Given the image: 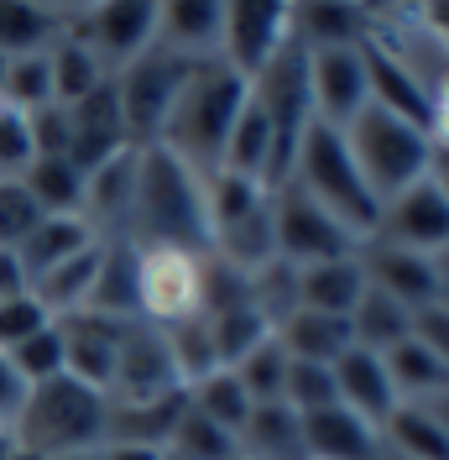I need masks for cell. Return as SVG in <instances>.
<instances>
[{"label":"cell","instance_id":"cell-1","mask_svg":"<svg viewBox=\"0 0 449 460\" xmlns=\"http://www.w3.org/2000/svg\"><path fill=\"white\" fill-rule=\"evenodd\" d=\"M126 246H172L209 257V209H204V178L168 157L163 146H136V189L126 215Z\"/></svg>","mask_w":449,"mask_h":460},{"label":"cell","instance_id":"cell-2","mask_svg":"<svg viewBox=\"0 0 449 460\" xmlns=\"http://www.w3.org/2000/svg\"><path fill=\"white\" fill-rule=\"evenodd\" d=\"M246 100H251V84L230 63H220V58L194 63L183 89H178V100H172L168 120H163V131H157V146L168 157H178L183 168H194L198 178L220 172L224 142H230L235 120L246 111Z\"/></svg>","mask_w":449,"mask_h":460},{"label":"cell","instance_id":"cell-3","mask_svg":"<svg viewBox=\"0 0 449 460\" xmlns=\"http://www.w3.org/2000/svg\"><path fill=\"white\" fill-rule=\"evenodd\" d=\"M105 419H110V402L63 372L53 382L27 387L5 434L16 450H27L37 460H84L105 445Z\"/></svg>","mask_w":449,"mask_h":460},{"label":"cell","instance_id":"cell-4","mask_svg":"<svg viewBox=\"0 0 449 460\" xmlns=\"http://www.w3.org/2000/svg\"><path fill=\"white\" fill-rule=\"evenodd\" d=\"M282 189H298L304 199H313L319 209H330L350 235H371L376 226V199L361 183V172L350 163V146H345V131L324 126V120H309L304 142L293 152V168H287V183Z\"/></svg>","mask_w":449,"mask_h":460},{"label":"cell","instance_id":"cell-5","mask_svg":"<svg viewBox=\"0 0 449 460\" xmlns=\"http://www.w3.org/2000/svg\"><path fill=\"white\" fill-rule=\"evenodd\" d=\"M345 146H350V163L361 172V183L371 189L376 209L402 194L408 183H418L434 172V146L423 137V126H408L397 115L365 105L350 126H345Z\"/></svg>","mask_w":449,"mask_h":460},{"label":"cell","instance_id":"cell-6","mask_svg":"<svg viewBox=\"0 0 449 460\" xmlns=\"http://www.w3.org/2000/svg\"><path fill=\"white\" fill-rule=\"evenodd\" d=\"M198 304H204V257L172 252V246H141L136 252V319L141 324L172 330L183 319H198Z\"/></svg>","mask_w":449,"mask_h":460},{"label":"cell","instance_id":"cell-7","mask_svg":"<svg viewBox=\"0 0 449 460\" xmlns=\"http://www.w3.org/2000/svg\"><path fill=\"white\" fill-rule=\"evenodd\" d=\"M189 68L194 63H183L163 42H152L136 63H126L115 74V100H120V115H126L131 146H157V131H163V120H168L172 100H178V89L189 79Z\"/></svg>","mask_w":449,"mask_h":460},{"label":"cell","instance_id":"cell-8","mask_svg":"<svg viewBox=\"0 0 449 460\" xmlns=\"http://www.w3.org/2000/svg\"><path fill=\"white\" fill-rule=\"evenodd\" d=\"M68 37H79L89 53L100 58L105 74H120L126 63H136L157 42V5L146 0H105V5H68Z\"/></svg>","mask_w":449,"mask_h":460},{"label":"cell","instance_id":"cell-9","mask_svg":"<svg viewBox=\"0 0 449 460\" xmlns=\"http://www.w3.org/2000/svg\"><path fill=\"white\" fill-rule=\"evenodd\" d=\"M272 241H277V257L293 267L339 261L361 246V235H350L330 209L304 199L298 189H272Z\"/></svg>","mask_w":449,"mask_h":460},{"label":"cell","instance_id":"cell-10","mask_svg":"<svg viewBox=\"0 0 449 460\" xmlns=\"http://www.w3.org/2000/svg\"><path fill=\"white\" fill-rule=\"evenodd\" d=\"M376 241L387 246H402V252H418V257H439L449 246V194L445 183L428 172L418 183H408L402 194L376 209V226H371Z\"/></svg>","mask_w":449,"mask_h":460},{"label":"cell","instance_id":"cell-11","mask_svg":"<svg viewBox=\"0 0 449 460\" xmlns=\"http://www.w3.org/2000/svg\"><path fill=\"white\" fill-rule=\"evenodd\" d=\"M293 37V5H261V0H235L224 5V37H220V63H230L246 84L287 48Z\"/></svg>","mask_w":449,"mask_h":460},{"label":"cell","instance_id":"cell-12","mask_svg":"<svg viewBox=\"0 0 449 460\" xmlns=\"http://www.w3.org/2000/svg\"><path fill=\"white\" fill-rule=\"evenodd\" d=\"M168 393H183L178 376H172V356H168V341L157 324H141L131 319L126 335H120V356H115V376H110V393L105 402L115 408H131V402H157Z\"/></svg>","mask_w":449,"mask_h":460},{"label":"cell","instance_id":"cell-13","mask_svg":"<svg viewBox=\"0 0 449 460\" xmlns=\"http://www.w3.org/2000/svg\"><path fill=\"white\" fill-rule=\"evenodd\" d=\"M356 261H361L365 288L387 293V298L402 304L408 314H418V309H428L434 298H445V293H439L434 257H418V252H402V246H387V241L365 235L361 246H356Z\"/></svg>","mask_w":449,"mask_h":460},{"label":"cell","instance_id":"cell-14","mask_svg":"<svg viewBox=\"0 0 449 460\" xmlns=\"http://www.w3.org/2000/svg\"><path fill=\"white\" fill-rule=\"evenodd\" d=\"M309 105L313 120H324L335 131H345L371 105V94H365V42L361 48L309 53Z\"/></svg>","mask_w":449,"mask_h":460},{"label":"cell","instance_id":"cell-15","mask_svg":"<svg viewBox=\"0 0 449 460\" xmlns=\"http://www.w3.org/2000/svg\"><path fill=\"white\" fill-rule=\"evenodd\" d=\"M126 324H131V319H105V314H89V309L84 314L57 319V335H63V372L105 398V393H110Z\"/></svg>","mask_w":449,"mask_h":460},{"label":"cell","instance_id":"cell-16","mask_svg":"<svg viewBox=\"0 0 449 460\" xmlns=\"http://www.w3.org/2000/svg\"><path fill=\"white\" fill-rule=\"evenodd\" d=\"M68 120H74V142H68V163L79 172H94L100 163H110L120 152H131V137H126V115H120V100H115V79L84 94L79 105H68Z\"/></svg>","mask_w":449,"mask_h":460},{"label":"cell","instance_id":"cell-17","mask_svg":"<svg viewBox=\"0 0 449 460\" xmlns=\"http://www.w3.org/2000/svg\"><path fill=\"white\" fill-rule=\"evenodd\" d=\"M131 189H136V146L120 152L110 163H100L94 172H84V199L79 215L100 241H120L126 235V215H131Z\"/></svg>","mask_w":449,"mask_h":460},{"label":"cell","instance_id":"cell-18","mask_svg":"<svg viewBox=\"0 0 449 460\" xmlns=\"http://www.w3.org/2000/svg\"><path fill=\"white\" fill-rule=\"evenodd\" d=\"M298 429H304V460H382V429L339 402L298 419Z\"/></svg>","mask_w":449,"mask_h":460},{"label":"cell","instance_id":"cell-19","mask_svg":"<svg viewBox=\"0 0 449 460\" xmlns=\"http://www.w3.org/2000/svg\"><path fill=\"white\" fill-rule=\"evenodd\" d=\"M224 37L220 0H189V5H157V42L183 63H215Z\"/></svg>","mask_w":449,"mask_h":460},{"label":"cell","instance_id":"cell-20","mask_svg":"<svg viewBox=\"0 0 449 460\" xmlns=\"http://www.w3.org/2000/svg\"><path fill=\"white\" fill-rule=\"evenodd\" d=\"M335 398H339V408H350L356 419H365V424H387L392 419V408H397V398H392V382H387V367H382V356H371V350H345L335 367Z\"/></svg>","mask_w":449,"mask_h":460},{"label":"cell","instance_id":"cell-21","mask_svg":"<svg viewBox=\"0 0 449 460\" xmlns=\"http://www.w3.org/2000/svg\"><path fill=\"white\" fill-rule=\"evenodd\" d=\"M94 241H100V235L84 226V215H42V220L22 235V246H16V261H22V272H27V288L37 283L42 272L63 267L68 257L89 252Z\"/></svg>","mask_w":449,"mask_h":460},{"label":"cell","instance_id":"cell-22","mask_svg":"<svg viewBox=\"0 0 449 460\" xmlns=\"http://www.w3.org/2000/svg\"><path fill=\"white\" fill-rule=\"evenodd\" d=\"M365 278L356 252L339 261H313V267H298V309H313V314H335L350 319V309L361 304Z\"/></svg>","mask_w":449,"mask_h":460},{"label":"cell","instance_id":"cell-23","mask_svg":"<svg viewBox=\"0 0 449 460\" xmlns=\"http://www.w3.org/2000/svg\"><path fill=\"white\" fill-rule=\"evenodd\" d=\"M68 22V5H42V0H0V58H31L48 53Z\"/></svg>","mask_w":449,"mask_h":460},{"label":"cell","instance_id":"cell-24","mask_svg":"<svg viewBox=\"0 0 449 460\" xmlns=\"http://www.w3.org/2000/svg\"><path fill=\"white\" fill-rule=\"evenodd\" d=\"M365 94H371L376 111L397 115V120H408V126H423L428 84H423L418 74H408L397 58H387L382 48H371V42H365Z\"/></svg>","mask_w":449,"mask_h":460},{"label":"cell","instance_id":"cell-25","mask_svg":"<svg viewBox=\"0 0 449 460\" xmlns=\"http://www.w3.org/2000/svg\"><path fill=\"white\" fill-rule=\"evenodd\" d=\"M189 398L183 393H168L157 402H131V408H115L110 402V419H105V439L115 445H141V450H163L168 456V439L183 419Z\"/></svg>","mask_w":449,"mask_h":460},{"label":"cell","instance_id":"cell-26","mask_svg":"<svg viewBox=\"0 0 449 460\" xmlns=\"http://www.w3.org/2000/svg\"><path fill=\"white\" fill-rule=\"evenodd\" d=\"M100 257H105V241H94L89 252L68 257L63 267H53V272H42V278L31 283V298H37L53 319L84 314L89 293H94V278H100Z\"/></svg>","mask_w":449,"mask_h":460},{"label":"cell","instance_id":"cell-27","mask_svg":"<svg viewBox=\"0 0 449 460\" xmlns=\"http://www.w3.org/2000/svg\"><path fill=\"white\" fill-rule=\"evenodd\" d=\"M235 450L246 460H304V429L287 402H256L251 419L235 434Z\"/></svg>","mask_w":449,"mask_h":460},{"label":"cell","instance_id":"cell-28","mask_svg":"<svg viewBox=\"0 0 449 460\" xmlns=\"http://www.w3.org/2000/svg\"><path fill=\"white\" fill-rule=\"evenodd\" d=\"M277 341L293 361H309V367H335L339 356L350 350V319L335 314H313V309H298L293 319L277 324Z\"/></svg>","mask_w":449,"mask_h":460},{"label":"cell","instance_id":"cell-29","mask_svg":"<svg viewBox=\"0 0 449 460\" xmlns=\"http://www.w3.org/2000/svg\"><path fill=\"white\" fill-rule=\"evenodd\" d=\"M293 37H298L309 53L361 48L365 42V5H335V0L293 5Z\"/></svg>","mask_w":449,"mask_h":460},{"label":"cell","instance_id":"cell-30","mask_svg":"<svg viewBox=\"0 0 449 460\" xmlns=\"http://www.w3.org/2000/svg\"><path fill=\"white\" fill-rule=\"evenodd\" d=\"M413 335V314L392 304L387 293H376V288H365L361 304L350 309V345L356 350H371V356H387L392 345H402Z\"/></svg>","mask_w":449,"mask_h":460},{"label":"cell","instance_id":"cell-31","mask_svg":"<svg viewBox=\"0 0 449 460\" xmlns=\"http://www.w3.org/2000/svg\"><path fill=\"white\" fill-rule=\"evenodd\" d=\"M382 450L397 460H449V439L423 402H397L382 424Z\"/></svg>","mask_w":449,"mask_h":460},{"label":"cell","instance_id":"cell-32","mask_svg":"<svg viewBox=\"0 0 449 460\" xmlns=\"http://www.w3.org/2000/svg\"><path fill=\"white\" fill-rule=\"evenodd\" d=\"M382 367H387V382H392L397 402H434L439 393H449V372L413 341V335L402 345H392V350L382 356Z\"/></svg>","mask_w":449,"mask_h":460},{"label":"cell","instance_id":"cell-33","mask_svg":"<svg viewBox=\"0 0 449 460\" xmlns=\"http://www.w3.org/2000/svg\"><path fill=\"white\" fill-rule=\"evenodd\" d=\"M27 189V199L37 204V215H79L84 199V172L68 157H31L27 172L16 178Z\"/></svg>","mask_w":449,"mask_h":460},{"label":"cell","instance_id":"cell-34","mask_svg":"<svg viewBox=\"0 0 449 460\" xmlns=\"http://www.w3.org/2000/svg\"><path fill=\"white\" fill-rule=\"evenodd\" d=\"M89 314L136 319V252L126 241H105L100 278H94V293H89Z\"/></svg>","mask_w":449,"mask_h":460},{"label":"cell","instance_id":"cell-35","mask_svg":"<svg viewBox=\"0 0 449 460\" xmlns=\"http://www.w3.org/2000/svg\"><path fill=\"white\" fill-rule=\"evenodd\" d=\"M272 199V189L267 183H256V178H246V172H209L204 178V209H209V241L220 235V230L241 226L246 215H256L261 204Z\"/></svg>","mask_w":449,"mask_h":460},{"label":"cell","instance_id":"cell-36","mask_svg":"<svg viewBox=\"0 0 449 460\" xmlns=\"http://www.w3.org/2000/svg\"><path fill=\"white\" fill-rule=\"evenodd\" d=\"M183 398H189V408H194V413H204L209 424H220L230 439L241 434V424L251 419V408H256V402L246 398V387H241V376L230 372V367L198 376L194 387H183Z\"/></svg>","mask_w":449,"mask_h":460},{"label":"cell","instance_id":"cell-37","mask_svg":"<svg viewBox=\"0 0 449 460\" xmlns=\"http://www.w3.org/2000/svg\"><path fill=\"white\" fill-rule=\"evenodd\" d=\"M220 168L246 172V178H256V183L272 189V120L261 115L256 100H246V111H241V120H235L230 142H224V163Z\"/></svg>","mask_w":449,"mask_h":460},{"label":"cell","instance_id":"cell-38","mask_svg":"<svg viewBox=\"0 0 449 460\" xmlns=\"http://www.w3.org/2000/svg\"><path fill=\"white\" fill-rule=\"evenodd\" d=\"M48 68H53V100L57 105H79L84 94H94V89L110 79V74L100 68V58L89 53L79 37H68V31L48 48Z\"/></svg>","mask_w":449,"mask_h":460},{"label":"cell","instance_id":"cell-39","mask_svg":"<svg viewBox=\"0 0 449 460\" xmlns=\"http://www.w3.org/2000/svg\"><path fill=\"white\" fill-rule=\"evenodd\" d=\"M163 341H168V356H172V376H178V387H194L198 376L220 372L215 335H209V324H204V319H183V324H172V330H163Z\"/></svg>","mask_w":449,"mask_h":460},{"label":"cell","instance_id":"cell-40","mask_svg":"<svg viewBox=\"0 0 449 460\" xmlns=\"http://www.w3.org/2000/svg\"><path fill=\"white\" fill-rule=\"evenodd\" d=\"M251 309L272 324V335H277L282 319L298 314V267L293 261L272 257L267 267H256L251 272Z\"/></svg>","mask_w":449,"mask_h":460},{"label":"cell","instance_id":"cell-41","mask_svg":"<svg viewBox=\"0 0 449 460\" xmlns=\"http://www.w3.org/2000/svg\"><path fill=\"white\" fill-rule=\"evenodd\" d=\"M287 350H282L277 335H267V341L256 345L246 361H235L230 372L241 376V387H246V398L251 402H282V387H287Z\"/></svg>","mask_w":449,"mask_h":460},{"label":"cell","instance_id":"cell-42","mask_svg":"<svg viewBox=\"0 0 449 460\" xmlns=\"http://www.w3.org/2000/svg\"><path fill=\"white\" fill-rule=\"evenodd\" d=\"M0 100H11L22 115L42 111V105H57V100H53V68H48V53L11 58V63H5V79H0Z\"/></svg>","mask_w":449,"mask_h":460},{"label":"cell","instance_id":"cell-43","mask_svg":"<svg viewBox=\"0 0 449 460\" xmlns=\"http://www.w3.org/2000/svg\"><path fill=\"white\" fill-rule=\"evenodd\" d=\"M204 319V314H198ZM209 324V335H215V356H220V367H235V361H246L256 345L272 335V324L256 314V309H235V314H220V319H204Z\"/></svg>","mask_w":449,"mask_h":460},{"label":"cell","instance_id":"cell-44","mask_svg":"<svg viewBox=\"0 0 449 460\" xmlns=\"http://www.w3.org/2000/svg\"><path fill=\"white\" fill-rule=\"evenodd\" d=\"M168 456L172 460H224V456H235V439L220 424H209L204 413L183 408V419H178V429L168 439Z\"/></svg>","mask_w":449,"mask_h":460},{"label":"cell","instance_id":"cell-45","mask_svg":"<svg viewBox=\"0 0 449 460\" xmlns=\"http://www.w3.org/2000/svg\"><path fill=\"white\" fill-rule=\"evenodd\" d=\"M293 361V356H287ZM282 402L298 413V419H309L319 408H335V372L330 367H309V361H293L287 367V387H282Z\"/></svg>","mask_w":449,"mask_h":460},{"label":"cell","instance_id":"cell-46","mask_svg":"<svg viewBox=\"0 0 449 460\" xmlns=\"http://www.w3.org/2000/svg\"><path fill=\"white\" fill-rule=\"evenodd\" d=\"M235 309H251V278L215 257H204V304H198V314L220 319V314H235Z\"/></svg>","mask_w":449,"mask_h":460},{"label":"cell","instance_id":"cell-47","mask_svg":"<svg viewBox=\"0 0 449 460\" xmlns=\"http://www.w3.org/2000/svg\"><path fill=\"white\" fill-rule=\"evenodd\" d=\"M5 361L16 367V376H22L27 387L63 376V335H57V319L48 324V330H37L31 341H22L16 350H11V356H5Z\"/></svg>","mask_w":449,"mask_h":460},{"label":"cell","instance_id":"cell-48","mask_svg":"<svg viewBox=\"0 0 449 460\" xmlns=\"http://www.w3.org/2000/svg\"><path fill=\"white\" fill-rule=\"evenodd\" d=\"M48 324H53V314L31 298V288L27 293H16V298H5V304H0V356H11L16 345L31 341V335L48 330Z\"/></svg>","mask_w":449,"mask_h":460},{"label":"cell","instance_id":"cell-49","mask_svg":"<svg viewBox=\"0 0 449 460\" xmlns=\"http://www.w3.org/2000/svg\"><path fill=\"white\" fill-rule=\"evenodd\" d=\"M31 163V131H27V115L16 111L11 100H0V178L16 183Z\"/></svg>","mask_w":449,"mask_h":460},{"label":"cell","instance_id":"cell-50","mask_svg":"<svg viewBox=\"0 0 449 460\" xmlns=\"http://www.w3.org/2000/svg\"><path fill=\"white\" fill-rule=\"evenodd\" d=\"M27 131H31V157H68V142H74L68 105H42V111H31Z\"/></svg>","mask_w":449,"mask_h":460},{"label":"cell","instance_id":"cell-51","mask_svg":"<svg viewBox=\"0 0 449 460\" xmlns=\"http://www.w3.org/2000/svg\"><path fill=\"white\" fill-rule=\"evenodd\" d=\"M37 220H42V215H37V204L27 199V189L0 178V252H16L22 235H27Z\"/></svg>","mask_w":449,"mask_h":460},{"label":"cell","instance_id":"cell-52","mask_svg":"<svg viewBox=\"0 0 449 460\" xmlns=\"http://www.w3.org/2000/svg\"><path fill=\"white\" fill-rule=\"evenodd\" d=\"M413 341H418L423 350L449 372V298H434L428 309L413 314Z\"/></svg>","mask_w":449,"mask_h":460},{"label":"cell","instance_id":"cell-53","mask_svg":"<svg viewBox=\"0 0 449 460\" xmlns=\"http://www.w3.org/2000/svg\"><path fill=\"white\" fill-rule=\"evenodd\" d=\"M423 137L434 146V163H449V68L428 84V111H423Z\"/></svg>","mask_w":449,"mask_h":460},{"label":"cell","instance_id":"cell-54","mask_svg":"<svg viewBox=\"0 0 449 460\" xmlns=\"http://www.w3.org/2000/svg\"><path fill=\"white\" fill-rule=\"evenodd\" d=\"M22 398H27V382H22V376H16V367L0 356V429L11 424V413L22 408Z\"/></svg>","mask_w":449,"mask_h":460},{"label":"cell","instance_id":"cell-55","mask_svg":"<svg viewBox=\"0 0 449 460\" xmlns=\"http://www.w3.org/2000/svg\"><path fill=\"white\" fill-rule=\"evenodd\" d=\"M418 22H423V31H428V42L449 58V0H439V5H418Z\"/></svg>","mask_w":449,"mask_h":460},{"label":"cell","instance_id":"cell-56","mask_svg":"<svg viewBox=\"0 0 449 460\" xmlns=\"http://www.w3.org/2000/svg\"><path fill=\"white\" fill-rule=\"evenodd\" d=\"M16 293H27V272H22L16 252H0V304L16 298Z\"/></svg>","mask_w":449,"mask_h":460},{"label":"cell","instance_id":"cell-57","mask_svg":"<svg viewBox=\"0 0 449 460\" xmlns=\"http://www.w3.org/2000/svg\"><path fill=\"white\" fill-rule=\"evenodd\" d=\"M94 460H163V450H141V445H115V439H105L94 450Z\"/></svg>","mask_w":449,"mask_h":460},{"label":"cell","instance_id":"cell-58","mask_svg":"<svg viewBox=\"0 0 449 460\" xmlns=\"http://www.w3.org/2000/svg\"><path fill=\"white\" fill-rule=\"evenodd\" d=\"M423 408L434 413V424H439V429H445V439H449V393H439V398H434V402H423Z\"/></svg>","mask_w":449,"mask_h":460},{"label":"cell","instance_id":"cell-59","mask_svg":"<svg viewBox=\"0 0 449 460\" xmlns=\"http://www.w3.org/2000/svg\"><path fill=\"white\" fill-rule=\"evenodd\" d=\"M434 272H439V293L449 298V246L439 252V257H434Z\"/></svg>","mask_w":449,"mask_h":460},{"label":"cell","instance_id":"cell-60","mask_svg":"<svg viewBox=\"0 0 449 460\" xmlns=\"http://www.w3.org/2000/svg\"><path fill=\"white\" fill-rule=\"evenodd\" d=\"M434 178L445 183V194H449V163H434Z\"/></svg>","mask_w":449,"mask_h":460},{"label":"cell","instance_id":"cell-61","mask_svg":"<svg viewBox=\"0 0 449 460\" xmlns=\"http://www.w3.org/2000/svg\"><path fill=\"white\" fill-rule=\"evenodd\" d=\"M5 460H37V456H27V450H16V445H11V450H5Z\"/></svg>","mask_w":449,"mask_h":460},{"label":"cell","instance_id":"cell-62","mask_svg":"<svg viewBox=\"0 0 449 460\" xmlns=\"http://www.w3.org/2000/svg\"><path fill=\"white\" fill-rule=\"evenodd\" d=\"M224 460H246V456H241V450H235V456H224Z\"/></svg>","mask_w":449,"mask_h":460},{"label":"cell","instance_id":"cell-63","mask_svg":"<svg viewBox=\"0 0 449 460\" xmlns=\"http://www.w3.org/2000/svg\"><path fill=\"white\" fill-rule=\"evenodd\" d=\"M163 460H172V456H163Z\"/></svg>","mask_w":449,"mask_h":460},{"label":"cell","instance_id":"cell-64","mask_svg":"<svg viewBox=\"0 0 449 460\" xmlns=\"http://www.w3.org/2000/svg\"><path fill=\"white\" fill-rule=\"evenodd\" d=\"M84 460H94V456H84Z\"/></svg>","mask_w":449,"mask_h":460}]
</instances>
